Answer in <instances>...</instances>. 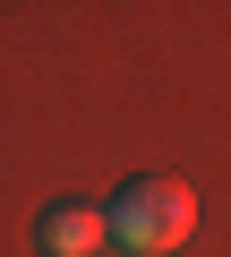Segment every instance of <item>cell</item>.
Wrapping results in <instances>:
<instances>
[{"label":"cell","instance_id":"1","mask_svg":"<svg viewBox=\"0 0 231 257\" xmlns=\"http://www.w3.org/2000/svg\"><path fill=\"white\" fill-rule=\"evenodd\" d=\"M188 231H197V189L180 172H129L120 197L103 206V240H120L137 257H171Z\"/></svg>","mask_w":231,"mask_h":257},{"label":"cell","instance_id":"2","mask_svg":"<svg viewBox=\"0 0 231 257\" xmlns=\"http://www.w3.org/2000/svg\"><path fill=\"white\" fill-rule=\"evenodd\" d=\"M35 248H43V257H94V248H103V214L77 206V197H60V206H43Z\"/></svg>","mask_w":231,"mask_h":257}]
</instances>
